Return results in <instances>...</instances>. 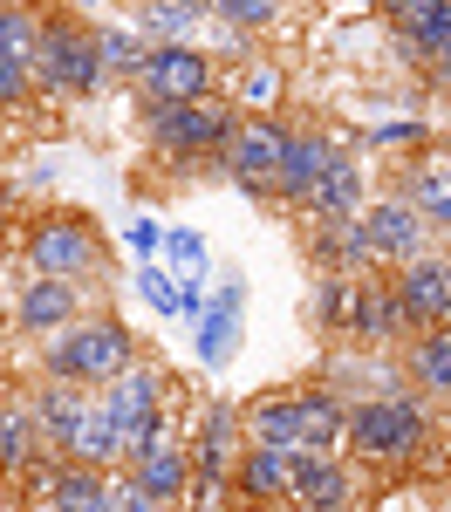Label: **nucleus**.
I'll use <instances>...</instances> for the list:
<instances>
[{
  "instance_id": "1",
  "label": "nucleus",
  "mask_w": 451,
  "mask_h": 512,
  "mask_svg": "<svg viewBox=\"0 0 451 512\" xmlns=\"http://www.w3.org/2000/svg\"><path fill=\"white\" fill-rule=\"evenodd\" d=\"M431 437H438V410H431V396L424 390H390V396H356L349 403V437H342V451L349 458H363L376 472H404L417 465L424 451H431Z\"/></svg>"
},
{
  "instance_id": "2",
  "label": "nucleus",
  "mask_w": 451,
  "mask_h": 512,
  "mask_svg": "<svg viewBox=\"0 0 451 512\" xmlns=\"http://www.w3.org/2000/svg\"><path fill=\"white\" fill-rule=\"evenodd\" d=\"M130 362H144L137 328H130L117 308H89L76 328H62L55 342H41V349H35V376H41V383L103 390V383H117Z\"/></svg>"
},
{
  "instance_id": "3",
  "label": "nucleus",
  "mask_w": 451,
  "mask_h": 512,
  "mask_svg": "<svg viewBox=\"0 0 451 512\" xmlns=\"http://www.w3.org/2000/svg\"><path fill=\"white\" fill-rule=\"evenodd\" d=\"M21 274L76 280V287H110V239L96 212L82 205H41L21 226Z\"/></svg>"
},
{
  "instance_id": "4",
  "label": "nucleus",
  "mask_w": 451,
  "mask_h": 512,
  "mask_svg": "<svg viewBox=\"0 0 451 512\" xmlns=\"http://www.w3.org/2000/svg\"><path fill=\"white\" fill-rule=\"evenodd\" d=\"M137 130H144V151L171 178H192V171H205L233 144L240 110L226 96H205V103H137Z\"/></svg>"
},
{
  "instance_id": "5",
  "label": "nucleus",
  "mask_w": 451,
  "mask_h": 512,
  "mask_svg": "<svg viewBox=\"0 0 451 512\" xmlns=\"http://www.w3.org/2000/svg\"><path fill=\"white\" fill-rule=\"evenodd\" d=\"M41 48H35V89L48 103H89L103 96V48H96V21H76L69 7H41Z\"/></svg>"
},
{
  "instance_id": "6",
  "label": "nucleus",
  "mask_w": 451,
  "mask_h": 512,
  "mask_svg": "<svg viewBox=\"0 0 451 512\" xmlns=\"http://www.w3.org/2000/svg\"><path fill=\"white\" fill-rule=\"evenodd\" d=\"M164 383H171V376H164L158 362L144 355V362H130V369H123L117 383H103V390H96V403L110 410V424L123 431V472H130V465H137V458H144V451H151L164 431L192 424V417H171Z\"/></svg>"
},
{
  "instance_id": "7",
  "label": "nucleus",
  "mask_w": 451,
  "mask_h": 512,
  "mask_svg": "<svg viewBox=\"0 0 451 512\" xmlns=\"http://www.w3.org/2000/svg\"><path fill=\"white\" fill-rule=\"evenodd\" d=\"M287 137H294V123H287V117H240L233 144L212 158V171H219V178H226L240 198H253V205H274V178H281Z\"/></svg>"
},
{
  "instance_id": "8",
  "label": "nucleus",
  "mask_w": 451,
  "mask_h": 512,
  "mask_svg": "<svg viewBox=\"0 0 451 512\" xmlns=\"http://www.w3.org/2000/svg\"><path fill=\"white\" fill-rule=\"evenodd\" d=\"M219 82H226V62L199 48V41H164L144 55V69H137V103H205V96H219Z\"/></svg>"
},
{
  "instance_id": "9",
  "label": "nucleus",
  "mask_w": 451,
  "mask_h": 512,
  "mask_svg": "<svg viewBox=\"0 0 451 512\" xmlns=\"http://www.w3.org/2000/svg\"><path fill=\"white\" fill-rule=\"evenodd\" d=\"M82 315H89V287H76V280H48V274L14 280V308H7V328H14V335L55 342V335L76 328Z\"/></svg>"
},
{
  "instance_id": "10",
  "label": "nucleus",
  "mask_w": 451,
  "mask_h": 512,
  "mask_svg": "<svg viewBox=\"0 0 451 512\" xmlns=\"http://www.w3.org/2000/svg\"><path fill=\"white\" fill-rule=\"evenodd\" d=\"M185 444H192V472L233 478L240 458H246V444H253V431H246V403L240 396H205L199 410H192Z\"/></svg>"
},
{
  "instance_id": "11",
  "label": "nucleus",
  "mask_w": 451,
  "mask_h": 512,
  "mask_svg": "<svg viewBox=\"0 0 451 512\" xmlns=\"http://www.w3.org/2000/svg\"><path fill=\"white\" fill-rule=\"evenodd\" d=\"M349 151V137L342 130H322V123H294V137H287L281 151V178H274V205H287L294 219L308 212V198H315V185L328 178V164Z\"/></svg>"
},
{
  "instance_id": "12",
  "label": "nucleus",
  "mask_w": 451,
  "mask_h": 512,
  "mask_svg": "<svg viewBox=\"0 0 451 512\" xmlns=\"http://www.w3.org/2000/svg\"><path fill=\"white\" fill-rule=\"evenodd\" d=\"M363 226H369V246H376V267H383V274H404L424 253H438V246H431V219H424L417 205H404L397 192L369 198Z\"/></svg>"
},
{
  "instance_id": "13",
  "label": "nucleus",
  "mask_w": 451,
  "mask_h": 512,
  "mask_svg": "<svg viewBox=\"0 0 451 512\" xmlns=\"http://www.w3.org/2000/svg\"><path fill=\"white\" fill-rule=\"evenodd\" d=\"M287 472H294V506L287 512H335V506H356V492H363L349 451H287Z\"/></svg>"
},
{
  "instance_id": "14",
  "label": "nucleus",
  "mask_w": 451,
  "mask_h": 512,
  "mask_svg": "<svg viewBox=\"0 0 451 512\" xmlns=\"http://www.w3.org/2000/svg\"><path fill=\"white\" fill-rule=\"evenodd\" d=\"M240 335H246V274H226L219 287H212L205 321L192 328L199 376H226V369H233V355H240Z\"/></svg>"
},
{
  "instance_id": "15",
  "label": "nucleus",
  "mask_w": 451,
  "mask_h": 512,
  "mask_svg": "<svg viewBox=\"0 0 451 512\" xmlns=\"http://www.w3.org/2000/svg\"><path fill=\"white\" fill-rule=\"evenodd\" d=\"M383 192H397L404 205H417V212L431 219V233H451V144H431L424 158L397 164Z\"/></svg>"
},
{
  "instance_id": "16",
  "label": "nucleus",
  "mask_w": 451,
  "mask_h": 512,
  "mask_svg": "<svg viewBox=\"0 0 451 512\" xmlns=\"http://www.w3.org/2000/svg\"><path fill=\"white\" fill-rule=\"evenodd\" d=\"M397 280V301H404L410 335H431V328H451V260L445 253H424L417 267H404Z\"/></svg>"
},
{
  "instance_id": "17",
  "label": "nucleus",
  "mask_w": 451,
  "mask_h": 512,
  "mask_svg": "<svg viewBox=\"0 0 451 512\" xmlns=\"http://www.w3.org/2000/svg\"><path fill=\"white\" fill-rule=\"evenodd\" d=\"M369 212V171H363V151L349 144L342 158L328 164V178L315 185V198H308V226H342V219H363Z\"/></svg>"
},
{
  "instance_id": "18",
  "label": "nucleus",
  "mask_w": 451,
  "mask_h": 512,
  "mask_svg": "<svg viewBox=\"0 0 451 512\" xmlns=\"http://www.w3.org/2000/svg\"><path fill=\"white\" fill-rule=\"evenodd\" d=\"M185 431H192V424L164 431L158 444H151V451H144V458L130 465V478H137V485H144V492H151L164 512L185 506V492H192V444H185Z\"/></svg>"
},
{
  "instance_id": "19",
  "label": "nucleus",
  "mask_w": 451,
  "mask_h": 512,
  "mask_svg": "<svg viewBox=\"0 0 451 512\" xmlns=\"http://www.w3.org/2000/svg\"><path fill=\"white\" fill-rule=\"evenodd\" d=\"M233 492H240L246 512H274V506H294V472H287V451L274 444H246L240 472H233Z\"/></svg>"
},
{
  "instance_id": "20",
  "label": "nucleus",
  "mask_w": 451,
  "mask_h": 512,
  "mask_svg": "<svg viewBox=\"0 0 451 512\" xmlns=\"http://www.w3.org/2000/svg\"><path fill=\"white\" fill-rule=\"evenodd\" d=\"M349 144H356L363 158L410 164V158H424V151L438 144V123L424 117V110H404V117H376V123H363V130H349Z\"/></svg>"
},
{
  "instance_id": "21",
  "label": "nucleus",
  "mask_w": 451,
  "mask_h": 512,
  "mask_svg": "<svg viewBox=\"0 0 451 512\" xmlns=\"http://www.w3.org/2000/svg\"><path fill=\"white\" fill-rule=\"evenodd\" d=\"M308 267H315V274H342V280L376 274V246H369V226H363V219L315 226V239H308Z\"/></svg>"
},
{
  "instance_id": "22",
  "label": "nucleus",
  "mask_w": 451,
  "mask_h": 512,
  "mask_svg": "<svg viewBox=\"0 0 451 512\" xmlns=\"http://www.w3.org/2000/svg\"><path fill=\"white\" fill-rule=\"evenodd\" d=\"M219 96H226L240 117H281L287 76H281V62H267V55H246V62H233V69H226Z\"/></svg>"
},
{
  "instance_id": "23",
  "label": "nucleus",
  "mask_w": 451,
  "mask_h": 512,
  "mask_svg": "<svg viewBox=\"0 0 451 512\" xmlns=\"http://www.w3.org/2000/svg\"><path fill=\"white\" fill-rule=\"evenodd\" d=\"M369 280V274H363ZM363 280H342V274H315L308 287V328L322 342H356V315H363Z\"/></svg>"
},
{
  "instance_id": "24",
  "label": "nucleus",
  "mask_w": 451,
  "mask_h": 512,
  "mask_svg": "<svg viewBox=\"0 0 451 512\" xmlns=\"http://www.w3.org/2000/svg\"><path fill=\"white\" fill-rule=\"evenodd\" d=\"M123 21L151 41V48H164V41H199V28H212L205 0H123Z\"/></svg>"
},
{
  "instance_id": "25",
  "label": "nucleus",
  "mask_w": 451,
  "mask_h": 512,
  "mask_svg": "<svg viewBox=\"0 0 451 512\" xmlns=\"http://www.w3.org/2000/svg\"><path fill=\"white\" fill-rule=\"evenodd\" d=\"M356 342H363V349H404V342H410V321H404V301H397V280H390V274H369L363 280Z\"/></svg>"
},
{
  "instance_id": "26",
  "label": "nucleus",
  "mask_w": 451,
  "mask_h": 512,
  "mask_svg": "<svg viewBox=\"0 0 451 512\" xmlns=\"http://www.w3.org/2000/svg\"><path fill=\"white\" fill-rule=\"evenodd\" d=\"M89 396H96V390H76V383H41V376H35L28 410H35V431H41V444H48L55 458H62V444L76 437L82 410H89Z\"/></svg>"
},
{
  "instance_id": "27",
  "label": "nucleus",
  "mask_w": 451,
  "mask_h": 512,
  "mask_svg": "<svg viewBox=\"0 0 451 512\" xmlns=\"http://www.w3.org/2000/svg\"><path fill=\"white\" fill-rule=\"evenodd\" d=\"M294 403H301V431H308V451H342V437H349V403L356 396H342L335 383H301L294 390Z\"/></svg>"
},
{
  "instance_id": "28",
  "label": "nucleus",
  "mask_w": 451,
  "mask_h": 512,
  "mask_svg": "<svg viewBox=\"0 0 451 512\" xmlns=\"http://www.w3.org/2000/svg\"><path fill=\"white\" fill-rule=\"evenodd\" d=\"M246 431H253V444H274V451H308V431H301V403H294V390L246 396Z\"/></svg>"
},
{
  "instance_id": "29",
  "label": "nucleus",
  "mask_w": 451,
  "mask_h": 512,
  "mask_svg": "<svg viewBox=\"0 0 451 512\" xmlns=\"http://www.w3.org/2000/svg\"><path fill=\"white\" fill-rule=\"evenodd\" d=\"M62 458L69 465H89V472H123V431L110 424V410L89 396V410H82V424H76V437L62 444Z\"/></svg>"
},
{
  "instance_id": "30",
  "label": "nucleus",
  "mask_w": 451,
  "mask_h": 512,
  "mask_svg": "<svg viewBox=\"0 0 451 512\" xmlns=\"http://www.w3.org/2000/svg\"><path fill=\"white\" fill-rule=\"evenodd\" d=\"M404 376L410 390H424L431 403H451V328H431V335H410L404 349Z\"/></svg>"
},
{
  "instance_id": "31",
  "label": "nucleus",
  "mask_w": 451,
  "mask_h": 512,
  "mask_svg": "<svg viewBox=\"0 0 451 512\" xmlns=\"http://www.w3.org/2000/svg\"><path fill=\"white\" fill-rule=\"evenodd\" d=\"M35 458H48V444L35 431V410H28V390L0 396V478H21Z\"/></svg>"
},
{
  "instance_id": "32",
  "label": "nucleus",
  "mask_w": 451,
  "mask_h": 512,
  "mask_svg": "<svg viewBox=\"0 0 451 512\" xmlns=\"http://www.w3.org/2000/svg\"><path fill=\"white\" fill-rule=\"evenodd\" d=\"M451 48V0H438V7H424L417 21H410L404 35H390V55H397V69H431L438 55Z\"/></svg>"
},
{
  "instance_id": "33",
  "label": "nucleus",
  "mask_w": 451,
  "mask_h": 512,
  "mask_svg": "<svg viewBox=\"0 0 451 512\" xmlns=\"http://www.w3.org/2000/svg\"><path fill=\"white\" fill-rule=\"evenodd\" d=\"M41 512H110V472H89V465H62L55 492Z\"/></svg>"
},
{
  "instance_id": "34",
  "label": "nucleus",
  "mask_w": 451,
  "mask_h": 512,
  "mask_svg": "<svg viewBox=\"0 0 451 512\" xmlns=\"http://www.w3.org/2000/svg\"><path fill=\"white\" fill-rule=\"evenodd\" d=\"M205 14H212V28H233V35L260 41V35L281 28L287 0H205Z\"/></svg>"
},
{
  "instance_id": "35",
  "label": "nucleus",
  "mask_w": 451,
  "mask_h": 512,
  "mask_svg": "<svg viewBox=\"0 0 451 512\" xmlns=\"http://www.w3.org/2000/svg\"><path fill=\"white\" fill-rule=\"evenodd\" d=\"M96 48H103V69H110V82H137L144 55H151V41L137 35L130 21H96Z\"/></svg>"
},
{
  "instance_id": "36",
  "label": "nucleus",
  "mask_w": 451,
  "mask_h": 512,
  "mask_svg": "<svg viewBox=\"0 0 451 512\" xmlns=\"http://www.w3.org/2000/svg\"><path fill=\"white\" fill-rule=\"evenodd\" d=\"M41 0H0V55L28 62L35 69V48H41Z\"/></svg>"
},
{
  "instance_id": "37",
  "label": "nucleus",
  "mask_w": 451,
  "mask_h": 512,
  "mask_svg": "<svg viewBox=\"0 0 451 512\" xmlns=\"http://www.w3.org/2000/svg\"><path fill=\"white\" fill-rule=\"evenodd\" d=\"M164 267L171 274H212V246H205L199 226H171L164 233Z\"/></svg>"
},
{
  "instance_id": "38",
  "label": "nucleus",
  "mask_w": 451,
  "mask_h": 512,
  "mask_svg": "<svg viewBox=\"0 0 451 512\" xmlns=\"http://www.w3.org/2000/svg\"><path fill=\"white\" fill-rule=\"evenodd\" d=\"M137 301H144L151 315L178 321V274H171L164 260H151V267H137Z\"/></svg>"
},
{
  "instance_id": "39",
  "label": "nucleus",
  "mask_w": 451,
  "mask_h": 512,
  "mask_svg": "<svg viewBox=\"0 0 451 512\" xmlns=\"http://www.w3.org/2000/svg\"><path fill=\"white\" fill-rule=\"evenodd\" d=\"M164 219H151V212H137L130 226H123V253H130V267H151V260H164Z\"/></svg>"
},
{
  "instance_id": "40",
  "label": "nucleus",
  "mask_w": 451,
  "mask_h": 512,
  "mask_svg": "<svg viewBox=\"0 0 451 512\" xmlns=\"http://www.w3.org/2000/svg\"><path fill=\"white\" fill-rule=\"evenodd\" d=\"M41 89H35V69L28 62H14V55H0V117H14V110H28Z\"/></svg>"
},
{
  "instance_id": "41",
  "label": "nucleus",
  "mask_w": 451,
  "mask_h": 512,
  "mask_svg": "<svg viewBox=\"0 0 451 512\" xmlns=\"http://www.w3.org/2000/svg\"><path fill=\"white\" fill-rule=\"evenodd\" d=\"M185 512H240V492H233V478L192 472V492H185Z\"/></svg>"
},
{
  "instance_id": "42",
  "label": "nucleus",
  "mask_w": 451,
  "mask_h": 512,
  "mask_svg": "<svg viewBox=\"0 0 451 512\" xmlns=\"http://www.w3.org/2000/svg\"><path fill=\"white\" fill-rule=\"evenodd\" d=\"M110 512H164V506H158V499H151V492H144L130 472H110Z\"/></svg>"
},
{
  "instance_id": "43",
  "label": "nucleus",
  "mask_w": 451,
  "mask_h": 512,
  "mask_svg": "<svg viewBox=\"0 0 451 512\" xmlns=\"http://www.w3.org/2000/svg\"><path fill=\"white\" fill-rule=\"evenodd\" d=\"M424 7H438V0H376V21H383V35H404Z\"/></svg>"
},
{
  "instance_id": "44",
  "label": "nucleus",
  "mask_w": 451,
  "mask_h": 512,
  "mask_svg": "<svg viewBox=\"0 0 451 512\" xmlns=\"http://www.w3.org/2000/svg\"><path fill=\"white\" fill-rule=\"evenodd\" d=\"M424 96H438V103H451V48L424 69Z\"/></svg>"
},
{
  "instance_id": "45",
  "label": "nucleus",
  "mask_w": 451,
  "mask_h": 512,
  "mask_svg": "<svg viewBox=\"0 0 451 512\" xmlns=\"http://www.w3.org/2000/svg\"><path fill=\"white\" fill-rule=\"evenodd\" d=\"M14 205H21V185H14V178H0V226H14Z\"/></svg>"
},
{
  "instance_id": "46",
  "label": "nucleus",
  "mask_w": 451,
  "mask_h": 512,
  "mask_svg": "<svg viewBox=\"0 0 451 512\" xmlns=\"http://www.w3.org/2000/svg\"><path fill=\"white\" fill-rule=\"evenodd\" d=\"M335 7H356V14H376V0H335Z\"/></svg>"
},
{
  "instance_id": "47",
  "label": "nucleus",
  "mask_w": 451,
  "mask_h": 512,
  "mask_svg": "<svg viewBox=\"0 0 451 512\" xmlns=\"http://www.w3.org/2000/svg\"><path fill=\"white\" fill-rule=\"evenodd\" d=\"M445 458H451V417H445Z\"/></svg>"
},
{
  "instance_id": "48",
  "label": "nucleus",
  "mask_w": 451,
  "mask_h": 512,
  "mask_svg": "<svg viewBox=\"0 0 451 512\" xmlns=\"http://www.w3.org/2000/svg\"><path fill=\"white\" fill-rule=\"evenodd\" d=\"M335 512H356V506H335Z\"/></svg>"
}]
</instances>
